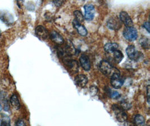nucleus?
<instances>
[{
  "mask_svg": "<svg viewBox=\"0 0 150 126\" xmlns=\"http://www.w3.org/2000/svg\"><path fill=\"white\" fill-rule=\"evenodd\" d=\"M1 30H0V35H1Z\"/></svg>",
  "mask_w": 150,
  "mask_h": 126,
  "instance_id": "7c9ffc66",
  "label": "nucleus"
},
{
  "mask_svg": "<svg viewBox=\"0 0 150 126\" xmlns=\"http://www.w3.org/2000/svg\"><path fill=\"white\" fill-rule=\"evenodd\" d=\"M35 33L37 36L42 40H46L50 36L47 29L42 25H38L35 29Z\"/></svg>",
  "mask_w": 150,
  "mask_h": 126,
  "instance_id": "1a4fd4ad",
  "label": "nucleus"
},
{
  "mask_svg": "<svg viewBox=\"0 0 150 126\" xmlns=\"http://www.w3.org/2000/svg\"><path fill=\"white\" fill-rule=\"evenodd\" d=\"M111 108L114 112L116 119L119 122H124L127 120L128 115L127 113L119 105L114 104Z\"/></svg>",
  "mask_w": 150,
  "mask_h": 126,
  "instance_id": "20e7f679",
  "label": "nucleus"
},
{
  "mask_svg": "<svg viewBox=\"0 0 150 126\" xmlns=\"http://www.w3.org/2000/svg\"><path fill=\"white\" fill-rule=\"evenodd\" d=\"M98 88L95 86H92L89 89V93L91 95V96H94L96 95L98 93Z\"/></svg>",
  "mask_w": 150,
  "mask_h": 126,
  "instance_id": "b1692460",
  "label": "nucleus"
},
{
  "mask_svg": "<svg viewBox=\"0 0 150 126\" xmlns=\"http://www.w3.org/2000/svg\"><path fill=\"white\" fill-rule=\"evenodd\" d=\"M53 2L54 3V4L56 6L59 7L62 5V3L64 2V1H54Z\"/></svg>",
  "mask_w": 150,
  "mask_h": 126,
  "instance_id": "c85d7f7f",
  "label": "nucleus"
},
{
  "mask_svg": "<svg viewBox=\"0 0 150 126\" xmlns=\"http://www.w3.org/2000/svg\"><path fill=\"white\" fill-rule=\"evenodd\" d=\"M123 34L125 39L130 42L136 40L138 37V32L133 27H125L123 30Z\"/></svg>",
  "mask_w": 150,
  "mask_h": 126,
  "instance_id": "39448f33",
  "label": "nucleus"
},
{
  "mask_svg": "<svg viewBox=\"0 0 150 126\" xmlns=\"http://www.w3.org/2000/svg\"><path fill=\"white\" fill-rule=\"evenodd\" d=\"M0 99L2 100V102L4 103V109L6 112L8 111V110L10 109V106L8 104V100H7V98H6V95L5 94H2V93H1V94H0Z\"/></svg>",
  "mask_w": 150,
  "mask_h": 126,
  "instance_id": "412c9836",
  "label": "nucleus"
},
{
  "mask_svg": "<svg viewBox=\"0 0 150 126\" xmlns=\"http://www.w3.org/2000/svg\"><path fill=\"white\" fill-rule=\"evenodd\" d=\"M110 95L111 98L114 99H117L119 98L120 96V94L116 91H113L112 92H110Z\"/></svg>",
  "mask_w": 150,
  "mask_h": 126,
  "instance_id": "393cba45",
  "label": "nucleus"
},
{
  "mask_svg": "<svg viewBox=\"0 0 150 126\" xmlns=\"http://www.w3.org/2000/svg\"><path fill=\"white\" fill-rule=\"evenodd\" d=\"M143 27L147 30L148 33H150V23L149 21L145 22L143 25Z\"/></svg>",
  "mask_w": 150,
  "mask_h": 126,
  "instance_id": "bb28decb",
  "label": "nucleus"
},
{
  "mask_svg": "<svg viewBox=\"0 0 150 126\" xmlns=\"http://www.w3.org/2000/svg\"><path fill=\"white\" fill-rule=\"evenodd\" d=\"M0 126H11L10 118L6 114H2Z\"/></svg>",
  "mask_w": 150,
  "mask_h": 126,
  "instance_id": "6ab92c4d",
  "label": "nucleus"
},
{
  "mask_svg": "<svg viewBox=\"0 0 150 126\" xmlns=\"http://www.w3.org/2000/svg\"><path fill=\"white\" fill-rule=\"evenodd\" d=\"M139 43L144 49H149L150 43H149V39L148 38H144V37L141 38L139 40Z\"/></svg>",
  "mask_w": 150,
  "mask_h": 126,
  "instance_id": "5701e85b",
  "label": "nucleus"
},
{
  "mask_svg": "<svg viewBox=\"0 0 150 126\" xmlns=\"http://www.w3.org/2000/svg\"><path fill=\"white\" fill-rule=\"evenodd\" d=\"M62 60L69 72L72 73H76L78 72L79 64L76 61L72 60L70 56L64 57Z\"/></svg>",
  "mask_w": 150,
  "mask_h": 126,
  "instance_id": "f03ea898",
  "label": "nucleus"
},
{
  "mask_svg": "<svg viewBox=\"0 0 150 126\" xmlns=\"http://www.w3.org/2000/svg\"><path fill=\"white\" fill-rule=\"evenodd\" d=\"M99 68L101 72L105 76H110V77L116 73H120L119 71L112 66L109 62L106 60H103L99 66Z\"/></svg>",
  "mask_w": 150,
  "mask_h": 126,
  "instance_id": "f257e3e1",
  "label": "nucleus"
},
{
  "mask_svg": "<svg viewBox=\"0 0 150 126\" xmlns=\"http://www.w3.org/2000/svg\"><path fill=\"white\" fill-rule=\"evenodd\" d=\"M126 53L130 59L134 61H138L143 58V53L137 51L133 45H130L126 49Z\"/></svg>",
  "mask_w": 150,
  "mask_h": 126,
  "instance_id": "7ed1b4c3",
  "label": "nucleus"
},
{
  "mask_svg": "<svg viewBox=\"0 0 150 126\" xmlns=\"http://www.w3.org/2000/svg\"><path fill=\"white\" fill-rule=\"evenodd\" d=\"M84 19L91 21L93 19L95 15V8L92 4H86L84 7Z\"/></svg>",
  "mask_w": 150,
  "mask_h": 126,
  "instance_id": "0eeeda50",
  "label": "nucleus"
},
{
  "mask_svg": "<svg viewBox=\"0 0 150 126\" xmlns=\"http://www.w3.org/2000/svg\"><path fill=\"white\" fill-rule=\"evenodd\" d=\"M2 110V106H1V104L0 103V111Z\"/></svg>",
  "mask_w": 150,
  "mask_h": 126,
  "instance_id": "c756f323",
  "label": "nucleus"
},
{
  "mask_svg": "<svg viewBox=\"0 0 150 126\" xmlns=\"http://www.w3.org/2000/svg\"><path fill=\"white\" fill-rule=\"evenodd\" d=\"M109 54H111L112 59L116 63H119L124 58L123 53L120 51L118 49L114 51L112 53H109Z\"/></svg>",
  "mask_w": 150,
  "mask_h": 126,
  "instance_id": "2eb2a0df",
  "label": "nucleus"
},
{
  "mask_svg": "<svg viewBox=\"0 0 150 126\" xmlns=\"http://www.w3.org/2000/svg\"><path fill=\"white\" fill-rule=\"evenodd\" d=\"M15 126H27L25 123L24 122V121L23 120H18L16 123H15Z\"/></svg>",
  "mask_w": 150,
  "mask_h": 126,
  "instance_id": "a878e982",
  "label": "nucleus"
},
{
  "mask_svg": "<svg viewBox=\"0 0 150 126\" xmlns=\"http://www.w3.org/2000/svg\"><path fill=\"white\" fill-rule=\"evenodd\" d=\"M10 102L16 110H19L21 108L20 101L19 100L18 96L16 94L12 95L10 99Z\"/></svg>",
  "mask_w": 150,
  "mask_h": 126,
  "instance_id": "f3484780",
  "label": "nucleus"
},
{
  "mask_svg": "<svg viewBox=\"0 0 150 126\" xmlns=\"http://www.w3.org/2000/svg\"><path fill=\"white\" fill-rule=\"evenodd\" d=\"M73 24L74 27L77 30L78 33L79 34L85 37L87 35V34H88L87 30L86 29V28L85 27L84 25H83L79 23L78 21H76L75 20H73Z\"/></svg>",
  "mask_w": 150,
  "mask_h": 126,
  "instance_id": "4468645a",
  "label": "nucleus"
},
{
  "mask_svg": "<svg viewBox=\"0 0 150 126\" xmlns=\"http://www.w3.org/2000/svg\"><path fill=\"white\" fill-rule=\"evenodd\" d=\"M74 15L75 16V20L78 21L79 23H81L82 22L84 21V16L83 15L82 13L79 11V10H76L74 12Z\"/></svg>",
  "mask_w": 150,
  "mask_h": 126,
  "instance_id": "4be33fe9",
  "label": "nucleus"
},
{
  "mask_svg": "<svg viewBox=\"0 0 150 126\" xmlns=\"http://www.w3.org/2000/svg\"><path fill=\"white\" fill-rule=\"evenodd\" d=\"M80 63L81 65L82 68L85 71H89L91 69V61L89 58L88 56H87L86 54H82L80 58H79Z\"/></svg>",
  "mask_w": 150,
  "mask_h": 126,
  "instance_id": "9b49d317",
  "label": "nucleus"
},
{
  "mask_svg": "<svg viewBox=\"0 0 150 126\" xmlns=\"http://www.w3.org/2000/svg\"><path fill=\"white\" fill-rule=\"evenodd\" d=\"M134 122L137 126H144L145 124V120L141 114H137L134 119Z\"/></svg>",
  "mask_w": 150,
  "mask_h": 126,
  "instance_id": "a211bd4d",
  "label": "nucleus"
},
{
  "mask_svg": "<svg viewBox=\"0 0 150 126\" xmlns=\"http://www.w3.org/2000/svg\"><path fill=\"white\" fill-rule=\"evenodd\" d=\"M123 109L125 110H129L132 108V104L128 99H123L120 101V104L119 105Z\"/></svg>",
  "mask_w": 150,
  "mask_h": 126,
  "instance_id": "aec40b11",
  "label": "nucleus"
},
{
  "mask_svg": "<svg viewBox=\"0 0 150 126\" xmlns=\"http://www.w3.org/2000/svg\"><path fill=\"white\" fill-rule=\"evenodd\" d=\"M107 26L111 30H117L122 27V23L119 18L112 16L108 21Z\"/></svg>",
  "mask_w": 150,
  "mask_h": 126,
  "instance_id": "423d86ee",
  "label": "nucleus"
},
{
  "mask_svg": "<svg viewBox=\"0 0 150 126\" xmlns=\"http://www.w3.org/2000/svg\"><path fill=\"white\" fill-rule=\"evenodd\" d=\"M147 102L150 103V85L147 87Z\"/></svg>",
  "mask_w": 150,
  "mask_h": 126,
  "instance_id": "cd10ccee",
  "label": "nucleus"
},
{
  "mask_svg": "<svg viewBox=\"0 0 150 126\" xmlns=\"http://www.w3.org/2000/svg\"><path fill=\"white\" fill-rule=\"evenodd\" d=\"M75 84L79 87H84L88 83V78L84 75H79L76 76L74 79Z\"/></svg>",
  "mask_w": 150,
  "mask_h": 126,
  "instance_id": "ddd939ff",
  "label": "nucleus"
},
{
  "mask_svg": "<svg viewBox=\"0 0 150 126\" xmlns=\"http://www.w3.org/2000/svg\"><path fill=\"white\" fill-rule=\"evenodd\" d=\"M49 37H50V38L51 39V40H52L54 42H55L56 44L59 46L62 45L65 42L64 39L62 35L58 32L54 30L51 32Z\"/></svg>",
  "mask_w": 150,
  "mask_h": 126,
  "instance_id": "f8f14e48",
  "label": "nucleus"
},
{
  "mask_svg": "<svg viewBox=\"0 0 150 126\" xmlns=\"http://www.w3.org/2000/svg\"><path fill=\"white\" fill-rule=\"evenodd\" d=\"M119 19L122 23H123L126 27H133V22L130 17L129 14L125 11L120 12L119 15Z\"/></svg>",
  "mask_w": 150,
  "mask_h": 126,
  "instance_id": "9d476101",
  "label": "nucleus"
},
{
  "mask_svg": "<svg viewBox=\"0 0 150 126\" xmlns=\"http://www.w3.org/2000/svg\"><path fill=\"white\" fill-rule=\"evenodd\" d=\"M124 79L120 73H116L111 77V84L115 89H119L123 86Z\"/></svg>",
  "mask_w": 150,
  "mask_h": 126,
  "instance_id": "6e6552de",
  "label": "nucleus"
},
{
  "mask_svg": "<svg viewBox=\"0 0 150 126\" xmlns=\"http://www.w3.org/2000/svg\"><path fill=\"white\" fill-rule=\"evenodd\" d=\"M119 44L116 43H108L104 46L105 51L108 54L112 53L114 51L118 49Z\"/></svg>",
  "mask_w": 150,
  "mask_h": 126,
  "instance_id": "dca6fc26",
  "label": "nucleus"
}]
</instances>
